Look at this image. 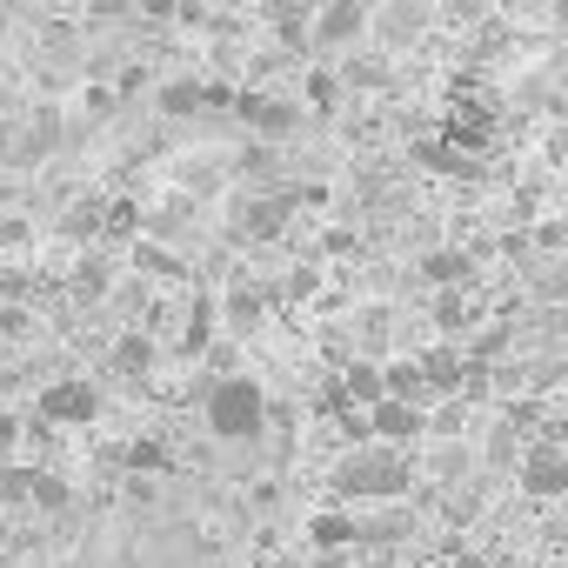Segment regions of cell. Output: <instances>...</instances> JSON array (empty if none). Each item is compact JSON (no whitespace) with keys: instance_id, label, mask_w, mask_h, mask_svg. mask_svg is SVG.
<instances>
[{"instance_id":"ac0fdd59","label":"cell","mask_w":568,"mask_h":568,"mask_svg":"<svg viewBox=\"0 0 568 568\" xmlns=\"http://www.w3.org/2000/svg\"><path fill=\"white\" fill-rule=\"evenodd\" d=\"M468 468H475V448H468V442H435V448H428V475H435L442 488H455Z\"/></svg>"},{"instance_id":"7a4b0ae2","label":"cell","mask_w":568,"mask_h":568,"mask_svg":"<svg viewBox=\"0 0 568 568\" xmlns=\"http://www.w3.org/2000/svg\"><path fill=\"white\" fill-rule=\"evenodd\" d=\"M267 408H274V402L261 395L254 375H221V382L207 388V402H201L214 442H254V435L267 428Z\"/></svg>"},{"instance_id":"d6a6232c","label":"cell","mask_w":568,"mask_h":568,"mask_svg":"<svg viewBox=\"0 0 568 568\" xmlns=\"http://www.w3.org/2000/svg\"><path fill=\"white\" fill-rule=\"evenodd\" d=\"M308 568H355V555H315Z\"/></svg>"},{"instance_id":"836d02e7","label":"cell","mask_w":568,"mask_h":568,"mask_svg":"<svg viewBox=\"0 0 568 568\" xmlns=\"http://www.w3.org/2000/svg\"><path fill=\"white\" fill-rule=\"evenodd\" d=\"M455 568H488V555H455Z\"/></svg>"},{"instance_id":"4316f807","label":"cell","mask_w":568,"mask_h":568,"mask_svg":"<svg viewBox=\"0 0 568 568\" xmlns=\"http://www.w3.org/2000/svg\"><path fill=\"white\" fill-rule=\"evenodd\" d=\"M428 281H442V288L462 281V254H428Z\"/></svg>"},{"instance_id":"4dcf8cb0","label":"cell","mask_w":568,"mask_h":568,"mask_svg":"<svg viewBox=\"0 0 568 568\" xmlns=\"http://www.w3.org/2000/svg\"><path fill=\"white\" fill-rule=\"evenodd\" d=\"M21 428H28V422H14V415H0V455H8V448L21 442Z\"/></svg>"},{"instance_id":"d4e9b609","label":"cell","mask_w":568,"mask_h":568,"mask_svg":"<svg viewBox=\"0 0 568 568\" xmlns=\"http://www.w3.org/2000/svg\"><path fill=\"white\" fill-rule=\"evenodd\" d=\"M335 101H342V74L315 68V74H308V108H335Z\"/></svg>"},{"instance_id":"1f68e13d","label":"cell","mask_w":568,"mask_h":568,"mask_svg":"<svg viewBox=\"0 0 568 568\" xmlns=\"http://www.w3.org/2000/svg\"><path fill=\"white\" fill-rule=\"evenodd\" d=\"M435 315H442V328H455V322H462V302H455V295H442V302H435Z\"/></svg>"},{"instance_id":"7c38bea8","label":"cell","mask_w":568,"mask_h":568,"mask_svg":"<svg viewBox=\"0 0 568 568\" xmlns=\"http://www.w3.org/2000/svg\"><path fill=\"white\" fill-rule=\"evenodd\" d=\"M521 481H528V495H561L568 488V455L561 448H528L521 455Z\"/></svg>"},{"instance_id":"30bf717a","label":"cell","mask_w":568,"mask_h":568,"mask_svg":"<svg viewBox=\"0 0 568 568\" xmlns=\"http://www.w3.org/2000/svg\"><path fill=\"white\" fill-rule=\"evenodd\" d=\"M308 535H315V555H348V548L362 541V515H348V508H322V515L308 521Z\"/></svg>"},{"instance_id":"d6986e66","label":"cell","mask_w":568,"mask_h":568,"mask_svg":"<svg viewBox=\"0 0 568 568\" xmlns=\"http://www.w3.org/2000/svg\"><path fill=\"white\" fill-rule=\"evenodd\" d=\"M74 108H81V121H88V128H101V121H114L121 94H114V81H88V88L74 94Z\"/></svg>"},{"instance_id":"3957f363","label":"cell","mask_w":568,"mask_h":568,"mask_svg":"<svg viewBox=\"0 0 568 568\" xmlns=\"http://www.w3.org/2000/svg\"><path fill=\"white\" fill-rule=\"evenodd\" d=\"M101 415V388L88 375H68V382H48L34 395V422L41 428H88Z\"/></svg>"},{"instance_id":"8fae6325","label":"cell","mask_w":568,"mask_h":568,"mask_svg":"<svg viewBox=\"0 0 568 568\" xmlns=\"http://www.w3.org/2000/svg\"><path fill=\"white\" fill-rule=\"evenodd\" d=\"M154 355H161V348H154L141 328L114 335V348H108V362H114V375H121V382H148V375H154Z\"/></svg>"},{"instance_id":"8992f818","label":"cell","mask_w":568,"mask_h":568,"mask_svg":"<svg viewBox=\"0 0 568 568\" xmlns=\"http://www.w3.org/2000/svg\"><path fill=\"white\" fill-rule=\"evenodd\" d=\"M435 422H428V408H415V402H382L375 415H368V442H382V448H408V442H422Z\"/></svg>"},{"instance_id":"ffe728a7","label":"cell","mask_w":568,"mask_h":568,"mask_svg":"<svg viewBox=\"0 0 568 568\" xmlns=\"http://www.w3.org/2000/svg\"><path fill=\"white\" fill-rule=\"evenodd\" d=\"M281 227V201H234V234H274Z\"/></svg>"},{"instance_id":"f1b7e54d","label":"cell","mask_w":568,"mask_h":568,"mask_svg":"<svg viewBox=\"0 0 568 568\" xmlns=\"http://www.w3.org/2000/svg\"><path fill=\"white\" fill-rule=\"evenodd\" d=\"M28 328H34V322H28V308H14V302L0 308V335H28Z\"/></svg>"},{"instance_id":"603a6c76","label":"cell","mask_w":568,"mask_h":568,"mask_svg":"<svg viewBox=\"0 0 568 568\" xmlns=\"http://www.w3.org/2000/svg\"><path fill=\"white\" fill-rule=\"evenodd\" d=\"M382 81H388V61H375V54L342 61V88H382Z\"/></svg>"},{"instance_id":"ba28073f","label":"cell","mask_w":568,"mask_h":568,"mask_svg":"<svg viewBox=\"0 0 568 568\" xmlns=\"http://www.w3.org/2000/svg\"><path fill=\"white\" fill-rule=\"evenodd\" d=\"M221 322H227L234 335H254V328L267 322V288H261V281H234V288L221 295Z\"/></svg>"},{"instance_id":"2e32d148","label":"cell","mask_w":568,"mask_h":568,"mask_svg":"<svg viewBox=\"0 0 568 568\" xmlns=\"http://www.w3.org/2000/svg\"><path fill=\"white\" fill-rule=\"evenodd\" d=\"M214 315H221V302H214V295H194L187 328H181V355H207V342H214Z\"/></svg>"},{"instance_id":"6da1fadb","label":"cell","mask_w":568,"mask_h":568,"mask_svg":"<svg viewBox=\"0 0 568 568\" xmlns=\"http://www.w3.org/2000/svg\"><path fill=\"white\" fill-rule=\"evenodd\" d=\"M335 495L342 501H402L408 495V462H402V448H382V442H355L342 462H335Z\"/></svg>"},{"instance_id":"484cf974","label":"cell","mask_w":568,"mask_h":568,"mask_svg":"<svg viewBox=\"0 0 568 568\" xmlns=\"http://www.w3.org/2000/svg\"><path fill=\"white\" fill-rule=\"evenodd\" d=\"M535 295H541V302H568V267H561V261H548V274L535 267Z\"/></svg>"},{"instance_id":"7402d4cb","label":"cell","mask_w":568,"mask_h":568,"mask_svg":"<svg viewBox=\"0 0 568 568\" xmlns=\"http://www.w3.org/2000/svg\"><path fill=\"white\" fill-rule=\"evenodd\" d=\"M34 247V214H0V254H28Z\"/></svg>"},{"instance_id":"5bb4252c","label":"cell","mask_w":568,"mask_h":568,"mask_svg":"<svg viewBox=\"0 0 568 568\" xmlns=\"http://www.w3.org/2000/svg\"><path fill=\"white\" fill-rule=\"evenodd\" d=\"M422 28H428V8H415V0H395V8H382V14H375L382 48H402V41H415Z\"/></svg>"},{"instance_id":"52a82bcc","label":"cell","mask_w":568,"mask_h":568,"mask_svg":"<svg viewBox=\"0 0 568 568\" xmlns=\"http://www.w3.org/2000/svg\"><path fill=\"white\" fill-rule=\"evenodd\" d=\"M227 174H234V168H227L221 154H181V161H174V187H181L187 201H214V194L227 187Z\"/></svg>"},{"instance_id":"f546056e","label":"cell","mask_w":568,"mask_h":568,"mask_svg":"<svg viewBox=\"0 0 568 568\" xmlns=\"http://www.w3.org/2000/svg\"><path fill=\"white\" fill-rule=\"evenodd\" d=\"M21 207V181L14 174H0V214H14Z\"/></svg>"},{"instance_id":"cb8c5ba5","label":"cell","mask_w":568,"mask_h":568,"mask_svg":"<svg viewBox=\"0 0 568 568\" xmlns=\"http://www.w3.org/2000/svg\"><path fill=\"white\" fill-rule=\"evenodd\" d=\"M34 508H48V515H61V508H74V488L54 475V468H41V481H34Z\"/></svg>"},{"instance_id":"44dd1931","label":"cell","mask_w":568,"mask_h":568,"mask_svg":"<svg viewBox=\"0 0 568 568\" xmlns=\"http://www.w3.org/2000/svg\"><path fill=\"white\" fill-rule=\"evenodd\" d=\"M34 481H41V468H8L0 462V508H34Z\"/></svg>"},{"instance_id":"277c9868","label":"cell","mask_w":568,"mask_h":568,"mask_svg":"<svg viewBox=\"0 0 568 568\" xmlns=\"http://www.w3.org/2000/svg\"><path fill=\"white\" fill-rule=\"evenodd\" d=\"M234 114H241L247 134H261V141H281V134H295V128H302V108H295V101L261 94V88H241V94H234Z\"/></svg>"},{"instance_id":"9c48e42d","label":"cell","mask_w":568,"mask_h":568,"mask_svg":"<svg viewBox=\"0 0 568 568\" xmlns=\"http://www.w3.org/2000/svg\"><path fill=\"white\" fill-rule=\"evenodd\" d=\"M154 101H161V114H168V121H187V114H201V108H214V101H234V94H221V88H207V81L181 74V81H168Z\"/></svg>"},{"instance_id":"9a60e30c","label":"cell","mask_w":568,"mask_h":568,"mask_svg":"<svg viewBox=\"0 0 568 568\" xmlns=\"http://www.w3.org/2000/svg\"><path fill=\"white\" fill-rule=\"evenodd\" d=\"M68 288H74V302H101V295H114V261H108V254H81L74 274H68Z\"/></svg>"},{"instance_id":"4fadbf2b","label":"cell","mask_w":568,"mask_h":568,"mask_svg":"<svg viewBox=\"0 0 568 568\" xmlns=\"http://www.w3.org/2000/svg\"><path fill=\"white\" fill-rule=\"evenodd\" d=\"M128 261H134V274H141V288H148V281H181V274H187L181 247H161V241H134Z\"/></svg>"},{"instance_id":"e0dca14e","label":"cell","mask_w":568,"mask_h":568,"mask_svg":"<svg viewBox=\"0 0 568 568\" xmlns=\"http://www.w3.org/2000/svg\"><path fill=\"white\" fill-rule=\"evenodd\" d=\"M422 375H428V395H462V388H468V382H462L468 368L455 362V348H428V355H422Z\"/></svg>"},{"instance_id":"83f0119b","label":"cell","mask_w":568,"mask_h":568,"mask_svg":"<svg viewBox=\"0 0 568 568\" xmlns=\"http://www.w3.org/2000/svg\"><path fill=\"white\" fill-rule=\"evenodd\" d=\"M141 88H148V68H141V61H128V68L114 74V94L128 101V94H141Z\"/></svg>"},{"instance_id":"5b68a950","label":"cell","mask_w":568,"mask_h":568,"mask_svg":"<svg viewBox=\"0 0 568 568\" xmlns=\"http://www.w3.org/2000/svg\"><path fill=\"white\" fill-rule=\"evenodd\" d=\"M362 34H375V14L362 0H328V8H315V48H355Z\"/></svg>"}]
</instances>
